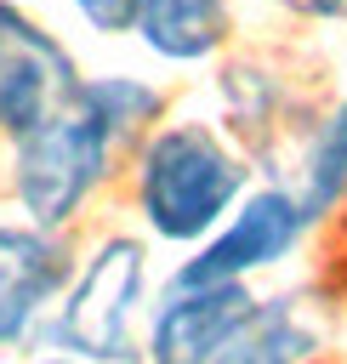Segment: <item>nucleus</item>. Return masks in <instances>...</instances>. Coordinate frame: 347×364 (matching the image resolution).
<instances>
[{"mask_svg":"<svg viewBox=\"0 0 347 364\" xmlns=\"http://www.w3.org/2000/svg\"><path fill=\"white\" fill-rule=\"evenodd\" d=\"M245 188V165L205 125H165L142 148V210L159 239H199Z\"/></svg>","mask_w":347,"mask_h":364,"instance_id":"1","label":"nucleus"},{"mask_svg":"<svg viewBox=\"0 0 347 364\" xmlns=\"http://www.w3.org/2000/svg\"><path fill=\"white\" fill-rule=\"evenodd\" d=\"M102 171H108V131L85 108H68V114L34 125L28 136H17L11 182L40 233L63 228L80 210V199L102 182Z\"/></svg>","mask_w":347,"mask_h":364,"instance_id":"2","label":"nucleus"},{"mask_svg":"<svg viewBox=\"0 0 347 364\" xmlns=\"http://www.w3.org/2000/svg\"><path fill=\"white\" fill-rule=\"evenodd\" d=\"M137 301H142V245L108 239L63 301L51 341L102 364H137Z\"/></svg>","mask_w":347,"mask_h":364,"instance_id":"3","label":"nucleus"},{"mask_svg":"<svg viewBox=\"0 0 347 364\" xmlns=\"http://www.w3.org/2000/svg\"><path fill=\"white\" fill-rule=\"evenodd\" d=\"M80 97L74 57L17 6L0 0V131L28 136L34 125L68 114Z\"/></svg>","mask_w":347,"mask_h":364,"instance_id":"4","label":"nucleus"},{"mask_svg":"<svg viewBox=\"0 0 347 364\" xmlns=\"http://www.w3.org/2000/svg\"><path fill=\"white\" fill-rule=\"evenodd\" d=\"M301 228H307V216H301L296 193H279V188L250 193L245 210L176 273V284H245V273L279 262L301 239Z\"/></svg>","mask_w":347,"mask_h":364,"instance_id":"5","label":"nucleus"},{"mask_svg":"<svg viewBox=\"0 0 347 364\" xmlns=\"http://www.w3.org/2000/svg\"><path fill=\"white\" fill-rule=\"evenodd\" d=\"M256 313L245 284H176L148 330L154 364H210Z\"/></svg>","mask_w":347,"mask_h":364,"instance_id":"6","label":"nucleus"},{"mask_svg":"<svg viewBox=\"0 0 347 364\" xmlns=\"http://www.w3.org/2000/svg\"><path fill=\"white\" fill-rule=\"evenodd\" d=\"M68 279V250L40 228H0V347L23 341Z\"/></svg>","mask_w":347,"mask_h":364,"instance_id":"7","label":"nucleus"},{"mask_svg":"<svg viewBox=\"0 0 347 364\" xmlns=\"http://www.w3.org/2000/svg\"><path fill=\"white\" fill-rule=\"evenodd\" d=\"M131 28L159 51V57H205L228 34V6L222 0H137Z\"/></svg>","mask_w":347,"mask_h":364,"instance_id":"8","label":"nucleus"},{"mask_svg":"<svg viewBox=\"0 0 347 364\" xmlns=\"http://www.w3.org/2000/svg\"><path fill=\"white\" fill-rule=\"evenodd\" d=\"M313 347L307 324L290 313V301H273V307H256L250 324L210 358V364H301Z\"/></svg>","mask_w":347,"mask_h":364,"instance_id":"9","label":"nucleus"},{"mask_svg":"<svg viewBox=\"0 0 347 364\" xmlns=\"http://www.w3.org/2000/svg\"><path fill=\"white\" fill-rule=\"evenodd\" d=\"M341 188H347V102L330 114V125L319 131V142H313V154H307V193L296 199L301 216H307V222L324 216Z\"/></svg>","mask_w":347,"mask_h":364,"instance_id":"10","label":"nucleus"},{"mask_svg":"<svg viewBox=\"0 0 347 364\" xmlns=\"http://www.w3.org/2000/svg\"><path fill=\"white\" fill-rule=\"evenodd\" d=\"M74 108H85V114H91V119L108 131V142H114L119 131H131V125L154 119L159 97H154L148 85H137V80H102V85H80Z\"/></svg>","mask_w":347,"mask_h":364,"instance_id":"11","label":"nucleus"},{"mask_svg":"<svg viewBox=\"0 0 347 364\" xmlns=\"http://www.w3.org/2000/svg\"><path fill=\"white\" fill-rule=\"evenodd\" d=\"M80 11H85V23L91 28H131V17H137V0H74Z\"/></svg>","mask_w":347,"mask_h":364,"instance_id":"12","label":"nucleus"},{"mask_svg":"<svg viewBox=\"0 0 347 364\" xmlns=\"http://www.w3.org/2000/svg\"><path fill=\"white\" fill-rule=\"evenodd\" d=\"M273 6H290L301 17H347V0H273Z\"/></svg>","mask_w":347,"mask_h":364,"instance_id":"13","label":"nucleus"},{"mask_svg":"<svg viewBox=\"0 0 347 364\" xmlns=\"http://www.w3.org/2000/svg\"><path fill=\"white\" fill-rule=\"evenodd\" d=\"M46 364H68V358H46Z\"/></svg>","mask_w":347,"mask_h":364,"instance_id":"14","label":"nucleus"}]
</instances>
